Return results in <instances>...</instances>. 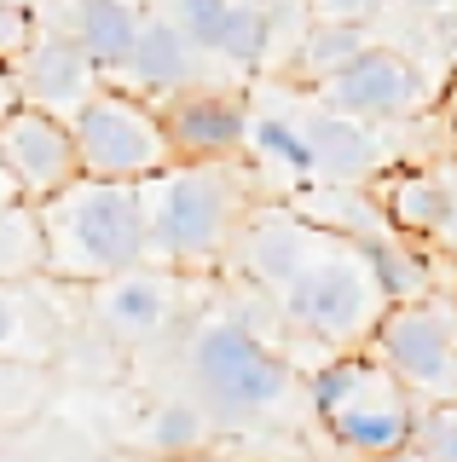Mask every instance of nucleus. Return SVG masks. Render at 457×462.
Instances as JSON below:
<instances>
[{
    "instance_id": "nucleus-19",
    "label": "nucleus",
    "mask_w": 457,
    "mask_h": 462,
    "mask_svg": "<svg viewBox=\"0 0 457 462\" xmlns=\"http://www.w3.org/2000/svg\"><path fill=\"white\" fill-rule=\"evenodd\" d=\"M377 41H370V29H353V23H312L307 35H302V47H295V76H307V81H331L341 76V69L353 64L359 52H370Z\"/></svg>"
},
{
    "instance_id": "nucleus-21",
    "label": "nucleus",
    "mask_w": 457,
    "mask_h": 462,
    "mask_svg": "<svg viewBox=\"0 0 457 462\" xmlns=\"http://www.w3.org/2000/svg\"><path fill=\"white\" fill-rule=\"evenodd\" d=\"M209 416L197 411L191 399H163L151 411V422H145V445L156 457H168V462H185V457H203V445H209Z\"/></svg>"
},
{
    "instance_id": "nucleus-18",
    "label": "nucleus",
    "mask_w": 457,
    "mask_h": 462,
    "mask_svg": "<svg viewBox=\"0 0 457 462\" xmlns=\"http://www.w3.org/2000/svg\"><path fill=\"white\" fill-rule=\"evenodd\" d=\"M388 220L394 231H406L411 237H446L452 231V185L446 173H406V180L388 185Z\"/></svg>"
},
{
    "instance_id": "nucleus-26",
    "label": "nucleus",
    "mask_w": 457,
    "mask_h": 462,
    "mask_svg": "<svg viewBox=\"0 0 457 462\" xmlns=\"http://www.w3.org/2000/svg\"><path fill=\"white\" fill-rule=\"evenodd\" d=\"M226 12H232V0H180L174 12V29L185 41H191L197 52H214V41H220V23Z\"/></svg>"
},
{
    "instance_id": "nucleus-25",
    "label": "nucleus",
    "mask_w": 457,
    "mask_h": 462,
    "mask_svg": "<svg viewBox=\"0 0 457 462\" xmlns=\"http://www.w3.org/2000/svg\"><path fill=\"white\" fill-rule=\"evenodd\" d=\"M411 451L423 462H457V411L452 404H423L411 428Z\"/></svg>"
},
{
    "instance_id": "nucleus-32",
    "label": "nucleus",
    "mask_w": 457,
    "mask_h": 462,
    "mask_svg": "<svg viewBox=\"0 0 457 462\" xmlns=\"http://www.w3.org/2000/svg\"><path fill=\"white\" fill-rule=\"evenodd\" d=\"M18 191H12V180H6V168H0V202H12Z\"/></svg>"
},
{
    "instance_id": "nucleus-3",
    "label": "nucleus",
    "mask_w": 457,
    "mask_h": 462,
    "mask_svg": "<svg viewBox=\"0 0 457 462\" xmlns=\"http://www.w3.org/2000/svg\"><path fill=\"white\" fill-rule=\"evenodd\" d=\"M249 202L226 168L174 162L139 185V220H145V260L156 266H197L232 249Z\"/></svg>"
},
{
    "instance_id": "nucleus-10",
    "label": "nucleus",
    "mask_w": 457,
    "mask_h": 462,
    "mask_svg": "<svg viewBox=\"0 0 457 462\" xmlns=\"http://www.w3.org/2000/svg\"><path fill=\"white\" fill-rule=\"evenodd\" d=\"M0 168H6L12 191L23 202H47L52 191H64L76 180V139H70V122L47 110L18 105L0 122Z\"/></svg>"
},
{
    "instance_id": "nucleus-29",
    "label": "nucleus",
    "mask_w": 457,
    "mask_h": 462,
    "mask_svg": "<svg viewBox=\"0 0 457 462\" xmlns=\"http://www.w3.org/2000/svg\"><path fill=\"white\" fill-rule=\"evenodd\" d=\"M12 110H18V87H12V76L0 69V122H6Z\"/></svg>"
},
{
    "instance_id": "nucleus-1",
    "label": "nucleus",
    "mask_w": 457,
    "mask_h": 462,
    "mask_svg": "<svg viewBox=\"0 0 457 462\" xmlns=\"http://www.w3.org/2000/svg\"><path fill=\"white\" fill-rule=\"evenodd\" d=\"M185 375H191V404L226 428H249V422H273L302 399V375L284 353H273L255 324L238 307L209 312L185 341Z\"/></svg>"
},
{
    "instance_id": "nucleus-22",
    "label": "nucleus",
    "mask_w": 457,
    "mask_h": 462,
    "mask_svg": "<svg viewBox=\"0 0 457 462\" xmlns=\"http://www.w3.org/2000/svg\"><path fill=\"white\" fill-rule=\"evenodd\" d=\"M41 272V226L23 197L0 202V283H30Z\"/></svg>"
},
{
    "instance_id": "nucleus-30",
    "label": "nucleus",
    "mask_w": 457,
    "mask_h": 462,
    "mask_svg": "<svg viewBox=\"0 0 457 462\" xmlns=\"http://www.w3.org/2000/svg\"><path fill=\"white\" fill-rule=\"evenodd\" d=\"M388 6H406V12H446V0H388Z\"/></svg>"
},
{
    "instance_id": "nucleus-7",
    "label": "nucleus",
    "mask_w": 457,
    "mask_h": 462,
    "mask_svg": "<svg viewBox=\"0 0 457 462\" xmlns=\"http://www.w3.org/2000/svg\"><path fill=\"white\" fill-rule=\"evenodd\" d=\"M417 411H423V404L411 399L388 370H377L359 353V370H353L348 393H341L331 411L319 416V422H324V433H331L348 457L377 462V457H394V451H406V445H411Z\"/></svg>"
},
{
    "instance_id": "nucleus-9",
    "label": "nucleus",
    "mask_w": 457,
    "mask_h": 462,
    "mask_svg": "<svg viewBox=\"0 0 457 462\" xmlns=\"http://www.w3.org/2000/svg\"><path fill=\"white\" fill-rule=\"evenodd\" d=\"M163 139H168V156L174 162H191V168H226L238 151H244V134H249V110L238 93H220V87H191V93H174L163 110Z\"/></svg>"
},
{
    "instance_id": "nucleus-6",
    "label": "nucleus",
    "mask_w": 457,
    "mask_h": 462,
    "mask_svg": "<svg viewBox=\"0 0 457 462\" xmlns=\"http://www.w3.org/2000/svg\"><path fill=\"white\" fill-rule=\"evenodd\" d=\"M370 365L388 370L417 404H452V300L428 295L411 307H382L370 329Z\"/></svg>"
},
{
    "instance_id": "nucleus-8",
    "label": "nucleus",
    "mask_w": 457,
    "mask_h": 462,
    "mask_svg": "<svg viewBox=\"0 0 457 462\" xmlns=\"http://www.w3.org/2000/svg\"><path fill=\"white\" fill-rule=\"evenodd\" d=\"M319 98H324V110L331 116H348V122H399V116H417L423 110V98H428V81H423V69L411 64V58H399L388 47H370L359 52L341 76H331L319 87Z\"/></svg>"
},
{
    "instance_id": "nucleus-23",
    "label": "nucleus",
    "mask_w": 457,
    "mask_h": 462,
    "mask_svg": "<svg viewBox=\"0 0 457 462\" xmlns=\"http://www.w3.org/2000/svg\"><path fill=\"white\" fill-rule=\"evenodd\" d=\"M47 353V312L30 300L23 283H0V358H41Z\"/></svg>"
},
{
    "instance_id": "nucleus-12",
    "label": "nucleus",
    "mask_w": 457,
    "mask_h": 462,
    "mask_svg": "<svg viewBox=\"0 0 457 462\" xmlns=\"http://www.w3.org/2000/svg\"><path fill=\"white\" fill-rule=\"evenodd\" d=\"M324 243V226H312L307 214L295 208H249L244 226H238L232 249H238V266L255 278V289L278 295L295 272L307 266V254Z\"/></svg>"
},
{
    "instance_id": "nucleus-28",
    "label": "nucleus",
    "mask_w": 457,
    "mask_h": 462,
    "mask_svg": "<svg viewBox=\"0 0 457 462\" xmlns=\"http://www.w3.org/2000/svg\"><path fill=\"white\" fill-rule=\"evenodd\" d=\"M307 6H312V23H353V29H365L370 18H382L388 0H307Z\"/></svg>"
},
{
    "instance_id": "nucleus-20",
    "label": "nucleus",
    "mask_w": 457,
    "mask_h": 462,
    "mask_svg": "<svg viewBox=\"0 0 457 462\" xmlns=\"http://www.w3.org/2000/svg\"><path fill=\"white\" fill-rule=\"evenodd\" d=\"M273 35H278V23L261 0H232V12H226V23H220V41H214V58L261 69L266 58H273Z\"/></svg>"
},
{
    "instance_id": "nucleus-14",
    "label": "nucleus",
    "mask_w": 457,
    "mask_h": 462,
    "mask_svg": "<svg viewBox=\"0 0 457 462\" xmlns=\"http://www.w3.org/2000/svg\"><path fill=\"white\" fill-rule=\"evenodd\" d=\"M41 29L64 35L93 69H122L127 47H134V29H139V12L127 0H52V18Z\"/></svg>"
},
{
    "instance_id": "nucleus-5",
    "label": "nucleus",
    "mask_w": 457,
    "mask_h": 462,
    "mask_svg": "<svg viewBox=\"0 0 457 462\" xmlns=\"http://www.w3.org/2000/svg\"><path fill=\"white\" fill-rule=\"evenodd\" d=\"M70 139H76L81 180L145 185L151 173L174 168L151 98H127V93H105V87H98L88 105L70 116Z\"/></svg>"
},
{
    "instance_id": "nucleus-15",
    "label": "nucleus",
    "mask_w": 457,
    "mask_h": 462,
    "mask_svg": "<svg viewBox=\"0 0 457 462\" xmlns=\"http://www.w3.org/2000/svg\"><path fill=\"white\" fill-rule=\"evenodd\" d=\"M197 58L203 52L174 29V18H139L134 47L122 58V76L134 87H145V93L174 98V93H191L197 87Z\"/></svg>"
},
{
    "instance_id": "nucleus-17",
    "label": "nucleus",
    "mask_w": 457,
    "mask_h": 462,
    "mask_svg": "<svg viewBox=\"0 0 457 462\" xmlns=\"http://www.w3.org/2000/svg\"><path fill=\"white\" fill-rule=\"evenodd\" d=\"M353 249H359L365 272H370V283H377V295H382V307H411V300L440 295L428 254H423V249H411V243H394V237H359Z\"/></svg>"
},
{
    "instance_id": "nucleus-13",
    "label": "nucleus",
    "mask_w": 457,
    "mask_h": 462,
    "mask_svg": "<svg viewBox=\"0 0 457 462\" xmlns=\"http://www.w3.org/2000/svg\"><path fill=\"white\" fill-rule=\"evenodd\" d=\"M93 312H98V329L122 346H145L168 329L174 318V283H168L163 266H134V272H117L93 289Z\"/></svg>"
},
{
    "instance_id": "nucleus-27",
    "label": "nucleus",
    "mask_w": 457,
    "mask_h": 462,
    "mask_svg": "<svg viewBox=\"0 0 457 462\" xmlns=\"http://www.w3.org/2000/svg\"><path fill=\"white\" fill-rule=\"evenodd\" d=\"M35 35V12L30 6H0V69H12L23 58V47H30Z\"/></svg>"
},
{
    "instance_id": "nucleus-11",
    "label": "nucleus",
    "mask_w": 457,
    "mask_h": 462,
    "mask_svg": "<svg viewBox=\"0 0 457 462\" xmlns=\"http://www.w3.org/2000/svg\"><path fill=\"white\" fill-rule=\"evenodd\" d=\"M6 76L18 87V105L47 110V116H59V122H70V116L98 93V69L70 47L64 35H52V29H41V23H35L30 47H23V58Z\"/></svg>"
},
{
    "instance_id": "nucleus-2",
    "label": "nucleus",
    "mask_w": 457,
    "mask_h": 462,
    "mask_svg": "<svg viewBox=\"0 0 457 462\" xmlns=\"http://www.w3.org/2000/svg\"><path fill=\"white\" fill-rule=\"evenodd\" d=\"M41 226V272L70 283H105L117 272L145 266V220L139 185L117 180H70L47 202H30Z\"/></svg>"
},
{
    "instance_id": "nucleus-34",
    "label": "nucleus",
    "mask_w": 457,
    "mask_h": 462,
    "mask_svg": "<svg viewBox=\"0 0 457 462\" xmlns=\"http://www.w3.org/2000/svg\"><path fill=\"white\" fill-rule=\"evenodd\" d=\"M0 6H30V0H0Z\"/></svg>"
},
{
    "instance_id": "nucleus-31",
    "label": "nucleus",
    "mask_w": 457,
    "mask_h": 462,
    "mask_svg": "<svg viewBox=\"0 0 457 462\" xmlns=\"http://www.w3.org/2000/svg\"><path fill=\"white\" fill-rule=\"evenodd\" d=\"M377 462H423V457H417V451L406 445V451H394V457H377Z\"/></svg>"
},
{
    "instance_id": "nucleus-4",
    "label": "nucleus",
    "mask_w": 457,
    "mask_h": 462,
    "mask_svg": "<svg viewBox=\"0 0 457 462\" xmlns=\"http://www.w3.org/2000/svg\"><path fill=\"white\" fill-rule=\"evenodd\" d=\"M273 300H278L284 324L312 336L319 346H331V353H353L382 318L377 283H370L353 237H341V231H324V243L307 254V266Z\"/></svg>"
},
{
    "instance_id": "nucleus-16",
    "label": "nucleus",
    "mask_w": 457,
    "mask_h": 462,
    "mask_svg": "<svg viewBox=\"0 0 457 462\" xmlns=\"http://www.w3.org/2000/svg\"><path fill=\"white\" fill-rule=\"evenodd\" d=\"M302 139H307L312 173H324V180H365V173L382 162L377 134L359 127V122H348V116H331V110H312L302 122Z\"/></svg>"
},
{
    "instance_id": "nucleus-24",
    "label": "nucleus",
    "mask_w": 457,
    "mask_h": 462,
    "mask_svg": "<svg viewBox=\"0 0 457 462\" xmlns=\"http://www.w3.org/2000/svg\"><path fill=\"white\" fill-rule=\"evenodd\" d=\"M244 151H255L261 162H278V168H290L295 180H307V173H312V156H307V139H302V127H295V122H284V116H249Z\"/></svg>"
},
{
    "instance_id": "nucleus-33",
    "label": "nucleus",
    "mask_w": 457,
    "mask_h": 462,
    "mask_svg": "<svg viewBox=\"0 0 457 462\" xmlns=\"http://www.w3.org/2000/svg\"><path fill=\"white\" fill-rule=\"evenodd\" d=\"M185 462H220V457H185Z\"/></svg>"
}]
</instances>
